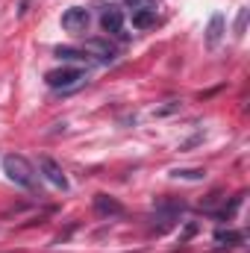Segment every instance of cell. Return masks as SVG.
Instances as JSON below:
<instances>
[{"mask_svg": "<svg viewBox=\"0 0 250 253\" xmlns=\"http://www.w3.org/2000/svg\"><path fill=\"white\" fill-rule=\"evenodd\" d=\"M3 171H6V177H9L15 186H21V189H36V168H33L24 156H18V153L6 156V159H3Z\"/></svg>", "mask_w": 250, "mask_h": 253, "instance_id": "6da1fadb", "label": "cell"}, {"mask_svg": "<svg viewBox=\"0 0 250 253\" xmlns=\"http://www.w3.org/2000/svg\"><path fill=\"white\" fill-rule=\"evenodd\" d=\"M83 80H85V74L80 68H56V71H47V77H44V83L50 88H59V91H68V88L80 85Z\"/></svg>", "mask_w": 250, "mask_h": 253, "instance_id": "7a4b0ae2", "label": "cell"}, {"mask_svg": "<svg viewBox=\"0 0 250 253\" xmlns=\"http://www.w3.org/2000/svg\"><path fill=\"white\" fill-rule=\"evenodd\" d=\"M39 171L56 186V189H62V191H68V177H65V171H62V165L59 162H53L50 156H42L39 159Z\"/></svg>", "mask_w": 250, "mask_h": 253, "instance_id": "3957f363", "label": "cell"}, {"mask_svg": "<svg viewBox=\"0 0 250 253\" xmlns=\"http://www.w3.org/2000/svg\"><path fill=\"white\" fill-rule=\"evenodd\" d=\"M88 21H91V15H88V9H83V6H71L62 15V27L68 33H83V30L88 27Z\"/></svg>", "mask_w": 250, "mask_h": 253, "instance_id": "277c9868", "label": "cell"}, {"mask_svg": "<svg viewBox=\"0 0 250 253\" xmlns=\"http://www.w3.org/2000/svg\"><path fill=\"white\" fill-rule=\"evenodd\" d=\"M186 209V203L183 200H159L156 203V218L162 221L159 224V230H165V227H171L174 224V218H180V212Z\"/></svg>", "mask_w": 250, "mask_h": 253, "instance_id": "5b68a950", "label": "cell"}, {"mask_svg": "<svg viewBox=\"0 0 250 253\" xmlns=\"http://www.w3.org/2000/svg\"><path fill=\"white\" fill-rule=\"evenodd\" d=\"M100 27L109 33V36H118V39H126L124 36V15H121V9H106L103 15H100Z\"/></svg>", "mask_w": 250, "mask_h": 253, "instance_id": "8992f818", "label": "cell"}, {"mask_svg": "<svg viewBox=\"0 0 250 253\" xmlns=\"http://www.w3.org/2000/svg\"><path fill=\"white\" fill-rule=\"evenodd\" d=\"M94 212L103 215V218H118V215H124V206H121V200H115L109 194H97L94 197Z\"/></svg>", "mask_w": 250, "mask_h": 253, "instance_id": "52a82bcc", "label": "cell"}, {"mask_svg": "<svg viewBox=\"0 0 250 253\" xmlns=\"http://www.w3.org/2000/svg\"><path fill=\"white\" fill-rule=\"evenodd\" d=\"M153 24H156V6L132 9V27H135V30H150Z\"/></svg>", "mask_w": 250, "mask_h": 253, "instance_id": "ba28073f", "label": "cell"}, {"mask_svg": "<svg viewBox=\"0 0 250 253\" xmlns=\"http://www.w3.org/2000/svg\"><path fill=\"white\" fill-rule=\"evenodd\" d=\"M85 47H88V50H94V53H97V59H100L103 65H112L115 59H118V53H115V50H112V47H109L106 42H100V39H94V42H88Z\"/></svg>", "mask_w": 250, "mask_h": 253, "instance_id": "9c48e42d", "label": "cell"}, {"mask_svg": "<svg viewBox=\"0 0 250 253\" xmlns=\"http://www.w3.org/2000/svg\"><path fill=\"white\" fill-rule=\"evenodd\" d=\"M221 36H224V15H212L209 30H206V44L215 47V44L221 42Z\"/></svg>", "mask_w": 250, "mask_h": 253, "instance_id": "30bf717a", "label": "cell"}, {"mask_svg": "<svg viewBox=\"0 0 250 253\" xmlns=\"http://www.w3.org/2000/svg\"><path fill=\"white\" fill-rule=\"evenodd\" d=\"M56 56L59 59H68V62H85L88 53L85 50H77V47H56Z\"/></svg>", "mask_w": 250, "mask_h": 253, "instance_id": "8fae6325", "label": "cell"}, {"mask_svg": "<svg viewBox=\"0 0 250 253\" xmlns=\"http://www.w3.org/2000/svg\"><path fill=\"white\" fill-rule=\"evenodd\" d=\"M215 242H218V245L233 248V245H239V242H242V233H236V230H218V233H215Z\"/></svg>", "mask_w": 250, "mask_h": 253, "instance_id": "7c38bea8", "label": "cell"}, {"mask_svg": "<svg viewBox=\"0 0 250 253\" xmlns=\"http://www.w3.org/2000/svg\"><path fill=\"white\" fill-rule=\"evenodd\" d=\"M171 177H177V180H203L206 171H200V168H177V171H171Z\"/></svg>", "mask_w": 250, "mask_h": 253, "instance_id": "4fadbf2b", "label": "cell"}, {"mask_svg": "<svg viewBox=\"0 0 250 253\" xmlns=\"http://www.w3.org/2000/svg\"><path fill=\"white\" fill-rule=\"evenodd\" d=\"M245 27H248V9H239V18H236V36H245Z\"/></svg>", "mask_w": 250, "mask_h": 253, "instance_id": "5bb4252c", "label": "cell"}, {"mask_svg": "<svg viewBox=\"0 0 250 253\" xmlns=\"http://www.w3.org/2000/svg\"><path fill=\"white\" fill-rule=\"evenodd\" d=\"M126 6L129 9H147V6H153V0H126Z\"/></svg>", "mask_w": 250, "mask_h": 253, "instance_id": "9a60e30c", "label": "cell"}]
</instances>
